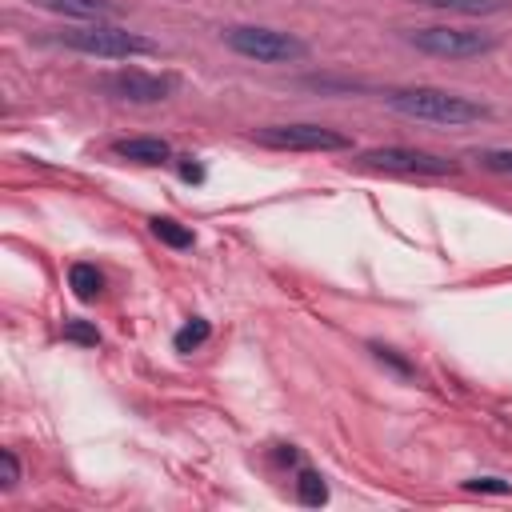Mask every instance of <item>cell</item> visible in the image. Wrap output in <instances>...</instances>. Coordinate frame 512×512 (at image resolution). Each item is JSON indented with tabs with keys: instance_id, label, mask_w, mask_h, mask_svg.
Instances as JSON below:
<instances>
[{
	"instance_id": "obj_1",
	"label": "cell",
	"mask_w": 512,
	"mask_h": 512,
	"mask_svg": "<svg viewBox=\"0 0 512 512\" xmlns=\"http://www.w3.org/2000/svg\"><path fill=\"white\" fill-rule=\"evenodd\" d=\"M384 104L408 120H428V124H448V128H460V124H476V120H488L492 108L472 100V96H460V92H448V88H432V84H412V88H388L384 92Z\"/></svg>"
},
{
	"instance_id": "obj_2",
	"label": "cell",
	"mask_w": 512,
	"mask_h": 512,
	"mask_svg": "<svg viewBox=\"0 0 512 512\" xmlns=\"http://www.w3.org/2000/svg\"><path fill=\"white\" fill-rule=\"evenodd\" d=\"M56 44H64L72 52H84V56H100V60H132V56H152L156 52V44L148 36L128 32L120 24H108V20L68 28V32L56 36Z\"/></svg>"
},
{
	"instance_id": "obj_3",
	"label": "cell",
	"mask_w": 512,
	"mask_h": 512,
	"mask_svg": "<svg viewBox=\"0 0 512 512\" xmlns=\"http://www.w3.org/2000/svg\"><path fill=\"white\" fill-rule=\"evenodd\" d=\"M220 40L236 56H248L256 64H288V60L308 56V44L300 36L280 32V28H264V24H232V28L220 32Z\"/></svg>"
},
{
	"instance_id": "obj_4",
	"label": "cell",
	"mask_w": 512,
	"mask_h": 512,
	"mask_svg": "<svg viewBox=\"0 0 512 512\" xmlns=\"http://www.w3.org/2000/svg\"><path fill=\"white\" fill-rule=\"evenodd\" d=\"M404 40L428 56H444V60H472V56H488L496 48L492 32L480 28H448V24H428V28H408Z\"/></svg>"
},
{
	"instance_id": "obj_5",
	"label": "cell",
	"mask_w": 512,
	"mask_h": 512,
	"mask_svg": "<svg viewBox=\"0 0 512 512\" xmlns=\"http://www.w3.org/2000/svg\"><path fill=\"white\" fill-rule=\"evenodd\" d=\"M252 140L260 148H276V152H348L352 140L328 124H264L252 132Z\"/></svg>"
},
{
	"instance_id": "obj_6",
	"label": "cell",
	"mask_w": 512,
	"mask_h": 512,
	"mask_svg": "<svg viewBox=\"0 0 512 512\" xmlns=\"http://www.w3.org/2000/svg\"><path fill=\"white\" fill-rule=\"evenodd\" d=\"M180 88L172 72H144V68H116L100 76V92L124 104H160Z\"/></svg>"
},
{
	"instance_id": "obj_7",
	"label": "cell",
	"mask_w": 512,
	"mask_h": 512,
	"mask_svg": "<svg viewBox=\"0 0 512 512\" xmlns=\"http://www.w3.org/2000/svg\"><path fill=\"white\" fill-rule=\"evenodd\" d=\"M360 168H376V172H396V176H452L456 164L436 156V152H424V148H404V144H392V148H368L360 152L356 160Z\"/></svg>"
},
{
	"instance_id": "obj_8",
	"label": "cell",
	"mask_w": 512,
	"mask_h": 512,
	"mask_svg": "<svg viewBox=\"0 0 512 512\" xmlns=\"http://www.w3.org/2000/svg\"><path fill=\"white\" fill-rule=\"evenodd\" d=\"M112 152L120 160H132V164H168L172 160V144L160 140V136H128V140H116Z\"/></svg>"
},
{
	"instance_id": "obj_9",
	"label": "cell",
	"mask_w": 512,
	"mask_h": 512,
	"mask_svg": "<svg viewBox=\"0 0 512 512\" xmlns=\"http://www.w3.org/2000/svg\"><path fill=\"white\" fill-rule=\"evenodd\" d=\"M36 8H48V12H60V16H76V20H116L120 8L112 0H32Z\"/></svg>"
},
{
	"instance_id": "obj_10",
	"label": "cell",
	"mask_w": 512,
	"mask_h": 512,
	"mask_svg": "<svg viewBox=\"0 0 512 512\" xmlns=\"http://www.w3.org/2000/svg\"><path fill=\"white\" fill-rule=\"evenodd\" d=\"M68 288H72V296L76 300H100L104 296V272L96 268V264H88V260H76L72 268H68Z\"/></svg>"
},
{
	"instance_id": "obj_11",
	"label": "cell",
	"mask_w": 512,
	"mask_h": 512,
	"mask_svg": "<svg viewBox=\"0 0 512 512\" xmlns=\"http://www.w3.org/2000/svg\"><path fill=\"white\" fill-rule=\"evenodd\" d=\"M416 4L436 12H456V16H496L512 8V0H416Z\"/></svg>"
},
{
	"instance_id": "obj_12",
	"label": "cell",
	"mask_w": 512,
	"mask_h": 512,
	"mask_svg": "<svg viewBox=\"0 0 512 512\" xmlns=\"http://www.w3.org/2000/svg\"><path fill=\"white\" fill-rule=\"evenodd\" d=\"M148 224H152V236H156L160 244H168V248H192V244H196L192 228H184V224L172 220V216H152Z\"/></svg>"
},
{
	"instance_id": "obj_13",
	"label": "cell",
	"mask_w": 512,
	"mask_h": 512,
	"mask_svg": "<svg viewBox=\"0 0 512 512\" xmlns=\"http://www.w3.org/2000/svg\"><path fill=\"white\" fill-rule=\"evenodd\" d=\"M296 500L308 504V508H320L328 500V484H324V476L316 468H304L300 464V472H296Z\"/></svg>"
},
{
	"instance_id": "obj_14",
	"label": "cell",
	"mask_w": 512,
	"mask_h": 512,
	"mask_svg": "<svg viewBox=\"0 0 512 512\" xmlns=\"http://www.w3.org/2000/svg\"><path fill=\"white\" fill-rule=\"evenodd\" d=\"M208 336H212V324H208L204 316H192V320H184V328L172 336V344H176V352H196Z\"/></svg>"
},
{
	"instance_id": "obj_15",
	"label": "cell",
	"mask_w": 512,
	"mask_h": 512,
	"mask_svg": "<svg viewBox=\"0 0 512 512\" xmlns=\"http://www.w3.org/2000/svg\"><path fill=\"white\" fill-rule=\"evenodd\" d=\"M368 348H372V356H376L380 364H388V368H392V372H400L404 380H416V368H412V364H408V360H404L396 348H388V344H376V340H372Z\"/></svg>"
},
{
	"instance_id": "obj_16",
	"label": "cell",
	"mask_w": 512,
	"mask_h": 512,
	"mask_svg": "<svg viewBox=\"0 0 512 512\" xmlns=\"http://www.w3.org/2000/svg\"><path fill=\"white\" fill-rule=\"evenodd\" d=\"M472 160H480V168H488V172L512 176V148H480Z\"/></svg>"
},
{
	"instance_id": "obj_17",
	"label": "cell",
	"mask_w": 512,
	"mask_h": 512,
	"mask_svg": "<svg viewBox=\"0 0 512 512\" xmlns=\"http://www.w3.org/2000/svg\"><path fill=\"white\" fill-rule=\"evenodd\" d=\"M64 340L84 344V348H96V344H100V332H96V324H88V320H64Z\"/></svg>"
},
{
	"instance_id": "obj_18",
	"label": "cell",
	"mask_w": 512,
	"mask_h": 512,
	"mask_svg": "<svg viewBox=\"0 0 512 512\" xmlns=\"http://www.w3.org/2000/svg\"><path fill=\"white\" fill-rule=\"evenodd\" d=\"M464 488H468V492H496V496H504L512 484H508V480H500V476H476V480H468Z\"/></svg>"
},
{
	"instance_id": "obj_19",
	"label": "cell",
	"mask_w": 512,
	"mask_h": 512,
	"mask_svg": "<svg viewBox=\"0 0 512 512\" xmlns=\"http://www.w3.org/2000/svg\"><path fill=\"white\" fill-rule=\"evenodd\" d=\"M0 464H4V488H12V484L20 480V464H16V452H12V448H4V452H0Z\"/></svg>"
},
{
	"instance_id": "obj_20",
	"label": "cell",
	"mask_w": 512,
	"mask_h": 512,
	"mask_svg": "<svg viewBox=\"0 0 512 512\" xmlns=\"http://www.w3.org/2000/svg\"><path fill=\"white\" fill-rule=\"evenodd\" d=\"M180 176H184V180H192V184H200V180H204V168L196 164V156H180Z\"/></svg>"
}]
</instances>
